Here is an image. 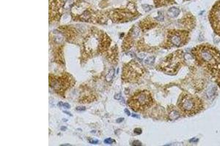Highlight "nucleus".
Listing matches in <instances>:
<instances>
[{
	"instance_id": "nucleus-8",
	"label": "nucleus",
	"mask_w": 220,
	"mask_h": 146,
	"mask_svg": "<svg viewBox=\"0 0 220 146\" xmlns=\"http://www.w3.org/2000/svg\"><path fill=\"white\" fill-rule=\"evenodd\" d=\"M114 69H111L110 71H109L108 74L106 76V80L107 82H110V81L112 80V79L114 78Z\"/></svg>"
},
{
	"instance_id": "nucleus-9",
	"label": "nucleus",
	"mask_w": 220,
	"mask_h": 146,
	"mask_svg": "<svg viewBox=\"0 0 220 146\" xmlns=\"http://www.w3.org/2000/svg\"><path fill=\"white\" fill-rule=\"evenodd\" d=\"M179 117H180V113H178V111L175 110H172L170 113V118L172 119V120H175V119L178 118Z\"/></svg>"
},
{
	"instance_id": "nucleus-10",
	"label": "nucleus",
	"mask_w": 220,
	"mask_h": 146,
	"mask_svg": "<svg viewBox=\"0 0 220 146\" xmlns=\"http://www.w3.org/2000/svg\"><path fill=\"white\" fill-rule=\"evenodd\" d=\"M155 61V57L154 56H150V57H148V58H146L144 61V62L146 64H153L154 63Z\"/></svg>"
},
{
	"instance_id": "nucleus-7",
	"label": "nucleus",
	"mask_w": 220,
	"mask_h": 146,
	"mask_svg": "<svg viewBox=\"0 0 220 146\" xmlns=\"http://www.w3.org/2000/svg\"><path fill=\"white\" fill-rule=\"evenodd\" d=\"M168 12H169V15L170 16L175 18V17H177L179 15L180 10L176 8V7H171V8L169 9Z\"/></svg>"
},
{
	"instance_id": "nucleus-1",
	"label": "nucleus",
	"mask_w": 220,
	"mask_h": 146,
	"mask_svg": "<svg viewBox=\"0 0 220 146\" xmlns=\"http://www.w3.org/2000/svg\"><path fill=\"white\" fill-rule=\"evenodd\" d=\"M194 54L199 63L207 68L216 79H220V54L218 51L211 46L202 45L194 49Z\"/></svg>"
},
{
	"instance_id": "nucleus-4",
	"label": "nucleus",
	"mask_w": 220,
	"mask_h": 146,
	"mask_svg": "<svg viewBox=\"0 0 220 146\" xmlns=\"http://www.w3.org/2000/svg\"><path fill=\"white\" fill-rule=\"evenodd\" d=\"M152 102V98L150 93L148 92H141L135 94L131 98V106L134 110H142L148 107Z\"/></svg>"
},
{
	"instance_id": "nucleus-13",
	"label": "nucleus",
	"mask_w": 220,
	"mask_h": 146,
	"mask_svg": "<svg viewBox=\"0 0 220 146\" xmlns=\"http://www.w3.org/2000/svg\"><path fill=\"white\" fill-rule=\"evenodd\" d=\"M156 19L158 21H162L164 20V16L163 14H162L161 12H158V16L156 17Z\"/></svg>"
},
{
	"instance_id": "nucleus-14",
	"label": "nucleus",
	"mask_w": 220,
	"mask_h": 146,
	"mask_svg": "<svg viewBox=\"0 0 220 146\" xmlns=\"http://www.w3.org/2000/svg\"><path fill=\"white\" fill-rule=\"evenodd\" d=\"M114 99L117 100H122L123 99V97H122V95L120 94H118L116 95H114Z\"/></svg>"
},
{
	"instance_id": "nucleus-19",
	"label": "nucleus",
	"mask_w": 220,
	"mask_h": 146,
	"mask_svg": "<svg viewBox=\"0 0 220 146\" xmlns=\"http://www.w3.org/2000/svg\"><path fill=\"white\" fill-rule=\"evenodd\" d=\"M132 145H141L142 144H141L140 143H139V142H138V141H134L133 143H132Z\"/></svg>"
},
{
	"instance_id": "nucleus-15",
	"label": "nucleus",
	"mask_w": 220,
	"mask_h": 146,
	"mask_svg": "<svg viewBox=\"0 0 220 146\" xmlns=\"http://www.w3.org/2000/svg\"><path fill=\"white\" fill-rule=\"evenodd\" d=\"M89 143L91 144H97V143H98V140L96 139H90Z\"/></svg>"
},
{
	"instance_id": "nucleus-2",
	"label": "nucleus",
	"mask_w": 220,
	"mask_h": 146,
	"mask_svg": "<svg viewBox=\"0 0 220 146\" xmlns=\"http://www.w3.org/2000/svg\"><path fill=\"white\" fill-rule=\"evenodd\" d=\"M178 107L181 111L186 115H192L198 113L202 109V103L200 99L189 94H183L178 100Z\"/></svg>"
},
{
	"instance_id": "nucleus-21",
	"label": "nucleus",
	"mask_w": 220,
	"mask_h": 146,
	"mask_svg": "<svg viewBox=\"0 0 220 146\" xmlns=\"http://www.w3.org/2000/svg\"><path fill=\"white\" fill-rule=\"evenodd\" d=\"M125 113H126V114H127V115H129H129H131V113H129V110H127V109H125Z\"/></svg>"
},
{
	"instance_id": "nucleus-23",
	"label": "nucleus",
	"mask_w": 220,
	"mask_h": 146,
	"mask_svg": "<svg viewBox=\"0 0 220 146\" xmlns=\"http://www.w3.org/2000/svg\"><path fill=\"white\" fill-rule=\"evenodd\" d=\"M66 129L67 128L66 126H62V127H61V130H62V131H66Z\"/></svg>"
},
{
	"instance_id": "nucleus-17",
	"label": "nucleus",
	"mask_w": 220,
	"mask_h": 146,
	"mask_svg": "<svg viewBox=\"0 0 220 146\" xmlns=\"http://www.w3.org/2000/svg\"><path fill=\"white\" fill-rule=\"evenodd\" d=\"M143 8H144V10L145 11H147V12H148V11H150L151 10V7L149 6V5H143Z\"/></svg>"
},
{
	"instance_id": "nucleus-20",
	"label": "nucleus",
	"mask_w": 220,
	"mask_h": 146,
	"mask_svg": "<svg viewBox=\"0 0 220 146\" xmlns=\"http://www.w3.org/2000/svg\"><path fill=\"white\" fill-rule=\"evenodd\" d=\"M124 120V119L123 118H118V119H117V123H120V122H122Z\"/></svg>"
},
{
	"instance_id": "nucleus-5",
	"label": "nucleus",
	"mask_w": 220,
	"mask_h": 146,
	"mask_svg": "<svg viewBox=\"0 0 220 146\" xmlns=\"http://www.w3.org/2000/svg\"><path fill=\"white\" fill-rule=\"evenodd\" d=\"M188 38V33L185 31H173L168 36V42L174 46L184 45Z\"/></svg>"
},
{
	"instance_id": "nucleus-22",
	"label": "nucleus",
	"mask_w": 220,
	"mask_h": 146,
	"mask_svg": "<svg viewBox=\"0 0 220 146\" xmlns=\"http://www.w3.org/2000/svg\"><path fill=\"white\" fill-rule=\"evenodd\" d=\"M132 115V117H134V118H139V115H136V114H134V113H133V114H132L131 115Z\"/></svg>"
},
{
	"instance_id": "nucleus-24",
	"label": "nucleus",
	"mask_w": 220,
	"mask_h": 146,
	"mask_svg": "<svg viewBox=\"0 0 220 146\" xmlns=\"http://www.w3.org/2000/svg\"><path fill=\"white\" fill-rule=\"evenodd\" d=\"M63 112H64V113H66V114H68V115H70V116H71V114H70V113H68V112H67V111H66V110H64V111H63Z\"/></svg>"
},
{
	"instance_id": "nucleus-11",
	"label": "nucleus",
	"mask_w": 220,
	"mask_h": 146,
	"mask_svg": "<svg viewBox=\"0 0 220 146\" xmlns=\"http://www.w3.org/2000/svg\"><path fill=\"white\" fill-rule=\"evenodd\" d=\"M58 105L60 106V107H65V108H67V109H69V108L70 107V106L69 104H68V103H64V102H59L58 103Z\"/></svg>"
},
{
	"instance_id": "nucleus-3",
	"label": "nucleus",
	"mask_w": 220,
	"mask_h": 146,
	"mask_svg": "<svg viewBox=\"0 0 220 146\" xmlns=\"http://www.w3.org/2000/svg\"><path fill=\"white\" fill-rule=\"evenodd\" d=\"M182 53L181 51H176L174 54L169 55L162 64V67L167 73H173L177 71L182 63Z\"/></svg>"
},
{
	"instance_id": "nucleus-18",
	"label": "nucleus",
	"mask_w": 220,
	"mask_h": 146,
	"mask_svg": "<svg viewBox=\"0 0 220 146\" xmlns=\"http://www.w3.org/2000/svg\"><path fill=\"white\" fill-rule=\"evenodd\" d=\"M85 109H86L85 107H81V106L76 107V110H78V111H84V110H85Z\"/></svg>"
},
{
	"instance_id": "nucleus-16",
	"label": "nucleus",
	"mask_w": 220,
	"mask_h": 146,
	"mask_svg": "<svg viewBox=\"0 0 220 146\" xmlns=\"http://www.w3.org/2000/svg\"><path fill=\"white\" fill-rule=\"evenodd\" d=\"M134 132L137 134H140L142 133V130H141V129H139V128H136L134 131Z\"/></svg>"
},
{
	"instance_id": "nucleus-6",
	"label": "nucleus",
	"mask_w": 220,
	"mask_h": 146,
	"mask_svg": "<svg viewBox=\"0 0 220 146\" xmlns=\"http://www.w3.org/2000/svg\"><path fill=\"white\" fill-rule=\"evenodd\" d=\"M209 17L214 31L220 35V0L212 7Z\"/></svg>"
},
{
	"instance_id": "nucleus-12",
	"label": "nucleus",
	"mask_w": 220,
	"mask_h": 146,
	"mask_svg": "<svg viewBox=\"0 0 220 146\" xmlns=\"http://www.w3.org/2000/svg\"><path fill=\"white\" fill-rule=\"evenodd\" d=\"M114 142V140L112 138H106V139L104 140V143L106 144H112Z\"/></svg>"
}]
</instances>
